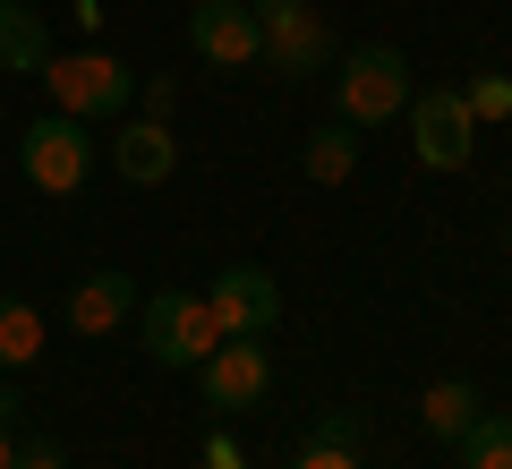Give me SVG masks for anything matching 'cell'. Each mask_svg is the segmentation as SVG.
Returning <instances> with one entry per match:
<instances>
[{
	"mask_svg": "<svg viewBox=\"0 0 512 469\" xmlns=\"http://www.w3.org/2000/svg\"><path fill=\"white\" fill-rule=\"evenodd\" d=\"M410 111V60L393 43H359V52L333 69V120L350 128H384Z\"/></svg>",
	"mask_w": 512,
	"mask_h": 469,
	"instance_id": "cell-1",
	"label": "cell"
},
{
	"mask_svg": "<svg viewBox=\"0 0 512 469\" xmlns=\"http://www.w3.org/2000/svg\"><path fill=\"white\" fill-rule=\"evenodd\" d=\"M18 171L26 188H43V197H77L94 171V137L86 120H69V111H43V120L18 128Z\"/></svg>",
	"mask_w": 512,
	"mask_h": 469,
	"instance_id": "cell-2",
	"label": "cell"
},
{
	"mask_svg": "<svg viewBox=\"0 0 512 469\" xmlns=\"http://www.w3.org/2000/svg\"><path fill=\"white\" fill-rule=\"evenodd\" d=\"M43 86H52V111H69V120H111V111L137 103V77H128V60L111 52H69V60H43Z\"/></svg>",
	"mask_w": 512,
	"mask_h": 469,
	"instance_id": "cell-3",
	"label": "cell"
},
{
	"mask_svg": "<svg viewBox=\"0 0 512 469\" xmlns=\"http://www.w3.org/2000/svg\"><path fill=\"white\" fill-rule=\"evenodd\" d=\"M137 342H146L154 367H197L205 350L222 342V325H214V307H205L197 290H154V299L137 307Z\"/></svg>",
	"mask_w": 512,
	"mask_h": 469,
	"instance_id": "cell-4",
	"label": "cell"
},
{
	"mask_svg": "<svg viewBox=\"0 0 512 469\" xmlns=\"http://www.w3.org/2000/svg\"><path fill=\"white\" fill-rule=\"evenodd\" d=\"M410 154H419V171H461L470 163V145H478V120L470 103H461V86H427L410 94Z\"/></svg>",
	"mask_w": 512,
	"mask_h": 469,
	"instance_id": "cell-5",
	"label": "cell"
},
{
	"mask_svg": "<svg viewBox=\"0 0 512 469\" xmlns=\"http://www.w3.org/2000/svg\"><path fill=\"white\" fill-rule=\"evenodd\" d=\"M256 35H265V60H274L282 77H316L333 60V26L316 18L308 0H248Z\"/></svg>",
	"mask_w": 512,
	"mask_h": 469,
	"instance_id": "cell-6",
	"label": "cell"
},
{
	"mask_svg": "<svg viewBox=\"0 0 512 469\" xmlns=\"http://www.w3.org/2000/svg\"><path fill=\"white\" fill-rule=\"evenodd\" d=\"M197 384H205V410H256L274 393V350L248 342V333H222L197 359Z\"/></svg>",
	"mask_w": 512,
	"mask_h": 469,
	"instance_id": "cell-7",
	"label": "cell"
},
{
	"mask_svg": "<svg viewBox=\"0 0 512 469\" xmlns=\"http://www.w3.org/2000/svg\"><path fill=\"white\" fill-rule=\"evenodd\" d=\"M205 307H214L222 333H248V342H265V333L282 325V282L265 265H222L214 290H205Z\"/></svg>",
	"mask_w": 512,
	"mask_h": 469,
	"instance_id": "cell-8",
	"label": "cell"
},
{
	"mask_svg": "<svg viewBox=\"0 0 512 469\" xmlns=\"http://www.w3.org/2000/svg\"><path fill=\"white\" fill-rule=\"evenodd\" d=\"M188 52L205 69H248V60H265V35H256L248 0H197L188 9Z\"/></svg>",
	"mask_w": 512,
	"mask_h": 469,
	"instance_id": "cell-9",
	"label": "cell"
},
{
	"mask_svg": "<svg viewBox=\"0 0 512 469\" xmlns=\"http://www.w3.org/2000/svg\"><path fill=\"white\" fill-rule=\"evenodd\" d=\"M111 163H120L128 188H163L171 171H180V137H171V120H128L120 137H111Z\"/></svg>",
	"mask_w": 512,
	"mask_h": 469,
	"instance_id": "cell-10",
	"label": "cell"
},
{
	"mask_svg": "<svg viewBox=\"0 0 512 469\" xmlns=\"http://www.w3.org/2000/svg\"><path fill=\"white\" fill-rule=\"evenodd\" d=\"M128 316H137V282H128V273H111V265L86 273V282L69 290V325L86 333V342H94V333H120Z\"/></svg>",
	"mask_w": 512,
	"mask_h": 469,
	"instance_id": "cell-11",
	"label": "cell"
},
{
	"mask_svg": "<svg viewBox=\"0 0 512 469\" xmlns=\"http://www.w3.org/2000/svg\"><path fill=\"white\" fill-rule=\"evenodd\" d=\"M43 60H52V26H43L26 0H0V69L9 77H43Z\"/></svg>",
	"mask_w": 512,
	"mask_h": 469,
	"instance_id": "cell-12",
	"label": "cell"
},
{
	"mask_svg": "<svg viewBox=\"0 0 512 469\" xmlns=\"http://www.w3.org/2000/svg\"><path fill=\"white\" fill-rule=\"evenodd\" d=\"M478 410H487V393H478L470 376H444V384H427V393H419V427L444 435V444H461Z\"/></svg>",
	"mask_w": 512,
	"mask_h": 469,
	"instance_id": "cell-13",
	"label": "cell"
},
{
	"mask_svg": "<svg viewBox=\"0 0 512 469\" xmlns=\"http://www.w3.org/2000/svg\"><path fill=\"white\" fill-rule=\"evenodd\" d=\"M299 163H308L316 188H342L350 171H359V128H350V120H325V128L308 137V154H299Z\"/></svg>",
	"mask_w": 512,
	"mask_h": 469,
	"instance_id": "cell-14",
	"label": "cell"
},
{
	"mask_svg": "<svg viewBox=\"0 0 512 469\" xmlns=\"http://www.w3.org/2000/svg\"><path fill=\"white\" fill-rule=\"evenodd\" d=\"M43 359V316L26 299H0V376H26Z\"/></svg>",
	"mask_w": 512,
	"mask_h": 469,
	"instance_id": "cell-15",
	"label": "cell"
},
{
	"mask_svg": "<svg viewBox=\"0 0 512 469\" xmlns=\"http://www.w3.org/2000/svg\"><path fill=\"white\" fill-rule=\"evenodd\" d=\"M461 469H512V418L504 410H478L470 435H461Z\"/></svg>",
	"mask_w": 512,
	"mask_h": 469,
	"instance_id": "cell-16",
	"label": "cell"
},
{
	"mask_svg": "<svg viewBox=\"0 0 512 469\" xmlns=\"http://www.w3.org/2000/svg\"><path fill=\"white\" fill-rule=\"evenodd\" d=\"M461 103H470V120H512V77L504 69H478L470 86H461Z\"/></svg>",
	"mask_w": 512,
	"mask_h": 469,
	"instance_id": "cell-17",
	"label": "cell"
},
{
	"mask_svg": "<svg viewBox=\"0 0 512 469\" xmlns=\"http://www.w3.org/2000/svg\"><path fill=\"white\" fill-rule=\"evenodd\" d=\"M367 452H342V444H325V435H308V444L291 452V469H359Z\"/></svg>",
	"mask_w": 512,
	"mask_h": 469,
	"instance_id": "cell-18",
	"label": "cell"
},
{
	"mask_svg": "<svg viewBox=\"0 0 512 469\" xmlns=\"http://www.w3.org/2000/svg\"><path fill=\"white\" fill-rule=\"evenodd\" d=\"M316 435L342 444V452H367V418H359V410H325V418H316Z\"/></svg>",
	"mask_w": 512,
	"mask_h": 469,
	"instance_id": "cell-19",
	"label": "cell"
},
{
	"mask_svg": "<svg viewBox=\"0 0 512 469\" xmlns=\"http://www.w3.org/2000/svg\"><path fill=\"white\" fill-rule=\"evenodd\" d=\"M9 469H69V452H60V444H43V435H35V444H18V461H9Z\"/></svg>",
	"mask_w": 512,
	"mask_h": 469,
	"instance_id": "cell-20",
	"label": "cell"
},
{
	"mask_svg": "<svg viewBox=\"0 0 512 469\" xmlns=\"http://www.w3.org/2000/svg\"><path fill=\"white\" fill-rule=\"evenodd\" d=\"M205 469H248V452H239V444H231V435H222V427H214V435H205Z\"/></svg>",
	"mask_w": 512,
	"mask_h": 469,
	"instance_id": "cell-21",
	"label": "cell"
},
{
	"mask_svg": "<svg viewBox=\"0 0 512 469\" xmlns=\"http://www.w3.org/2000/svg\"><path fill=\"white\" fill-rule=\"evenodd\" d=\"M171 103H180V86H171V77H154V86H146V120H171Z\"/></svg>",
	"mask_w": 512,
	"mask_h": 469,
	"instance_id": "cell-22",
	"label": "cell"
},
{
	"mask_svg": "<svg viewBox=\"0 0 512 469\" xmlns=\"http://www.w3.org/2000/svg\"><path fill=\"white\" fill-rule=\"evenodd\" d=\"M0 427H18V384H0Z\"/></svg>",
	"mask_w": 512,
	"mask_h": 469,
	"instance_id": "cell-23",
	"label": "cell"
},
{
	"mask_svg": "<svg viewBox=\"0 0 512 469\" xmlns=\"http://www.w3.org/2000/svg\"><path fill=\"white\" fill-rule=\"evenodd\" d=\"M9 461H18V427H0V469H9Z\"/></svg>",
	"mask_w": 512,
	"mask_h": 469,
	"instance_id": "cell-24",
	"label": "cell"
},
{
	"mask_svg": "<svg viewBox=\"0 0 512 469\" xmlns=\"http://www.w3.org/2000/svg\"><path fill=\"white\" fill-rule=\"evenodd\" d=\"M504 256H512V222H504Z\"/></svg>",
	"mask_w": 512,
	"mask_h": 469,
	"instance_id": "cell-25",
	"label": "cell"
}]
</instances>
